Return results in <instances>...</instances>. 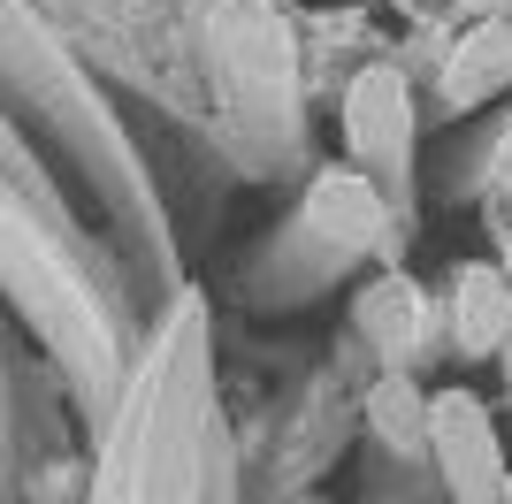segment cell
<instances>
[{"label": "cell", "mask_w": 512, "mask_h": 504, "mask_svg": "<svg viewBox=\"0 0 512 504\" xmlns=\"http://www.w3.org/2000/svg\"><path fill=\"white\" fill-rule=\"evenodd\" d=\"M344 138L352 161L375 176H406L413 168V92L398 69H360L344 92Z\"/></svg>", "instance_id": "obj_1"}, {"label": "cell", "mask_w": 512, "mask_h": 504, "mask_svg": "<svg viewBox=\"0 0 512 504\" xmlns=\"http://www.w3.org/2000/svg\"><path fill=\"white\" fill-rule=\"evenodd\" d=\"M428 443H436V459H444L451 489H459L467 504L505 497L497 436H490V420H482V405H474L467 390H451V398H436V405H428Z\"/></svg>", "instance_id": "obj_2"}, {"label": "cell", "mask_w": 512, "mask_h": 504, "mask_svg": "<svg viewBox=\"0 0 512 504\" xmlns=\"http://www.w3.org/2000/svg\"><path fill=\"white\" fill-rule=\"evenodd\" d=\"M306 230L329 237L337 252L383 245L390 207H383V191H375V176H360V168H329V176H314V191H306Z\"/></svg>", "instance_id": "obj_3"}, {"label": "cell", "mask_w": 512, "mask_h": 504, "mask_svg": "<svg viewBox=\"0 0 512 504\" xmlns=\"http://www.w3.org/2000/svg\"><path fill=\"white\" fill-rule=\"evenodd\" d=\"M505 77H512V16L467 23V39L451 46V62H444V107L467 115V107H482Z\"/></svg>", "instance_id": "obj_4"}, {"label": "cell", "mask_w": 512, "mask_h": 504, "mask_svg": "<svg viewBox=\"0 0 512 504\" xmlns=\"http://www.w3.org/2000/svg\"><path fill=\"white\" fill-rule=\"evenodd\" d=\"M451 336H459V352H497V344H512V275L459 268V283H451Z\"/></svg>", "instance_id": "obj_5"}, {"label": "cell", "mask_w": 512, "mask_h": 504, "mask_svg": "<svg viewBox=\"0 0 512 504\" xmlns=\"http://www.w3.org/2000/svg\"><path fill=\"white\" fill-rule=\"evenodd\" d=\"M360 329L375 336L383 352H413V336H421V291H413L406 275L367 283V298H360Z\"/></svg>", "instance_id": "obj_6"}, {"label": "cell", "mask_w": 512, "mask_h": 504, "mask_svg": "<svg viewBox=\"0 0 512 504\" xmlns=\"http://www.w3.org/2000/svg\"><path fill=\"white\" fill-rule=\"evenodd\" d=\"M367 413H375V428H383L390 443H421L428 436V405L413 398V382L406 375H390L375 398H367Z\"/></svg>", "instance_id": "obj_7"}, {"label": "cell", "mask_w": 512, "mask_h": 504, "mask_svg": "<svg viewBox=\"0 0 512 504\" xmlns=\"http://www.w3.org/2000/svg\"><path fill=\"white\" fill-rule=\"evenodd\" d=\"M490 184H497V191H512V123L497 130V153H490Z\"/></svg>", "instance_id": "obj_8"}, {"label": "cell", "mask_w": 512, "mask_h": 504, "mask_svg": "<svg viewBox=\"0 0 512 504\" xmlns=\"http://www.w3.org/2000/svg\"><path fill=\"white\" fill-rule=\"evenodd\" d=\"M459 16H474V23L482 16H512V0H459Z\"/></svg>", "instance_id": "obj_9"}, {"label": "cell", "mask_w": 512, "mask_h": 504, "mask_svg": "<svg viewBox=\"0 0 512 504\" xmlns=\"http://www.w3.org/2000/svg\"><path fill=\"white\" fill-rule=\"evenodd\" d=\"M505 275H512V245H505Z\"/></svg>", "instance_id": "obj_10"}, {"label": "cell", "mask_w": 512, "mask_h": 504, "mask_svg": "<svg viewBox=\"0 0 512 504\" xmlns=\"http://www.w3.org/2000/svg\"><path fill=\"white\" fill-rule=\"evenodd\" d=\"M505 497H512V482H505Z\"/></svg>", "instance_id": "obj_11"}]
</instances>
